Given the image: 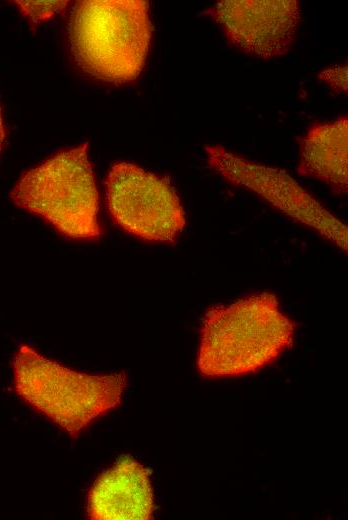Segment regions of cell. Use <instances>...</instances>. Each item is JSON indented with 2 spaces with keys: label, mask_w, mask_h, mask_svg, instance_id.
Here are the masks:
<instances>
[{
  "label": "cell",
  "mask_w": 348,
  "mask_h": 520,
  "mask_svg": "<svg viewBox=\"0 0 348 520\" xmlns=\"http://www.w3.org/2000/svg\"><path fill=\"white\" fill-rule=\"evenodd\" d=\"M69 43L78 66L116 85L143 71L152 40L149 3L144 0H83L73 7Z\"/></svg>",
  "instance_id": "2"
},
{
  "label": "cell",
  "mask_w": 348,
  "mask_h": 520,
  "mask_svg": "<svg viewBox=\"0 0 348 520\" xmlns=\"http://www.w3.org/2000/svg\"><path fill=\"white\" fill-rule=\"evenodd\" d=\"M10 198L66 238L95 241L102 235L99 192L87 142L62 149L23 172Z\"/></svg>",
  "instance_id": "4"
},
{
  "label": "cell",
  "mask_w": 348,
  "mask_h": 520,
  "mask_svg": "<svg viewBox=\"0 0 348 520\" xmlns=\"http://www.w3.org/2000/svg\"><path fill=\"white\" fill-rule=\"evenodd\" d=\"M5 138H6V131H5V126H4V121H3L2 110H1V106H0V154H1L4 142H5Z\"/></svg>",
  "instance_id": "12"
},
{
  "label": "cell",
  "mask_w": 348,
  "mask_h": 520,
  "mask_svg": "<svg viewBox=\"0 0 348 520\" xmlns=\"http://www.w3.org/2000/svg\"><path fill=\"white\" fill-rule=\"evenodd\" d=\"M12 368L20 398L73 438L117 408L127 387L125 372L81 373L26 344L16 351Z\"/></svg>",
  "instance_id": "3"
},
{
  "label": "cell",
  "mask_w": 348,
  "mask_h": 520,
  "mask_svg": "<svg viewBox=\"0 0 348 520\" xmlns=\"http://www.w3.org/2000/svg\"><path fill=\"white\" fill-rule=\"evenodd\" d=\"M319 79L339 93L347 92V66L337 65L325 69L319 74Z\"/></svg>",
  "instance_id": "11"
},
{
  "label": "cell",
  "mask_w": 348,
  "mask_h": 520,
  "mask_svg": "<svg viewBox=\"0 0 348 520\" xmlns=\"http://www.w3.org/2000/svg\"><path fill=\"white\" fill-rule=\"evenodd\" d=\"M209 166L233 186L253 192L279 212L347 252V226L286 170L248 159L222 145H205Z\"/></svg>",
  "instance_id": "6"
},
{
  "label": "cell",
  "mask_w": 348,
  "mask_h": 520,
  "mask_svg": "<svg viewBox=\"0 0 348 520\" xmlns=\"http://www.w3.org/2000/svg\"><path fill=\"white\" fill-rule=\"evenodd\" d=\"M347 143V117L311 126L300 140L298 173L325 183L335 195H346Z\"/></svg>",
  "instance_id": "9"
},
{
  "label": "cell",
  "mask_w": 348,
  "mask_h": 520,
  "mask_svg": "<svg viewBox=\"0 0 348 520\" xmlns=\"http://www.w3.org/2000/svg\"><path fill=\"white\" fill-rule=\"evenodd\" d=\"M20 12L33 24L43 22L67 6V1H14Z\"/></svg>",
  "instance_id": "10"
},
{
  "label": "cell",
  "mask_w": 348,
  "mask_h": 520,
  "mask_svg": "<svg viewBox=\"0 0 348 520\" xmlns=\"http://www.w3.org/2000/svg\"><path fill=\"white\" fill-rule=\"evenodd\" d=\"M105 196L113 222L145 242L172 244L186 226L184 208L170 182L135 163L111 166Z\"/></svg>",
  "instance_id": "5"
},
{
  "label": "cell",
  "mask_w": 348,
  "mask_h": 520,
  "mask_svg": "<svg viewBox=\"0 0 348 520\" xmlns=\"http://www.w3.org/2000/svg\"><path fill=\"white\" fill-rule=\"evenodd\" d=\"M154 509L149 471L131 456H122L94 482L88 515L96 520H148Z\"/></svg>",
  "instance_id": "8"
},
{
  "label": "cell",
  "mask_w": 348,
  "mask_h": 520,
  "mask_svg": "<svg viewBox=\"0 0 348 520\" xmlns=\"http://www.w3.org/2000/svg\"><path fill=\"white\" fill-rule=\"evenodd\" d=\"M203 14L234 47L261 59L288 53L301 21L296 0H221Z\"/></svg>",
  "instance_id": "7"
},
{
  "label": "cell",
  "mask_w": 348,
  "mask_h": 520,
  "mask_svg": "<svg viewBox=\"0 0 348 520\" xmlns=\"http://www.w3.org/2000/svg\"><path fill=\"white\" fill-rule=\"evenodd\" d=\"M296 326L269 292L213 306L203 318L198 370L209 378L257 372L292 346Z\"/></svg>",
  "instance_id": "1"
}]
</instances>
